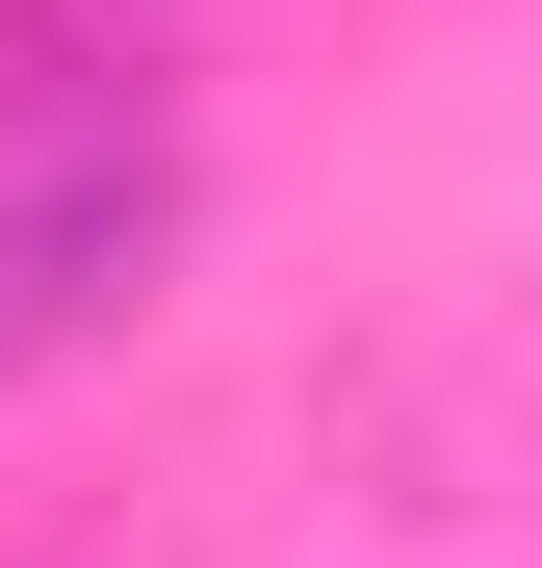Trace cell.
<instances>
[{
	"instance_id": "obj_1",
	"label": "cell",
	"mask_w": 542,
	"mask_h": 568,
	"mask_svg": "<svg viewBox=\"0 0 542 568\" xmlns=\"http://www.w3.org/2000/svg\"><path fill=\"white\" fill-rule=\"evenodd\" d=\"M181 207H207L181 78H0V388H52L155 311Z\"/></svg>"
},
{
	"instance_id": "obj_2",
	"label": "cell",
	"mask_w": 542,
	"mask_h": 568,
	"mask_svg": "<svg viewBox=\"0 0 542 568\" xmlns=\"http://www.w3.org/2000/svg\"><path fill=\"white\" fill-rule=\"evenodd\" d=\"M207 0H0V78H181Z\"/></svg>"
}]
</instances>
